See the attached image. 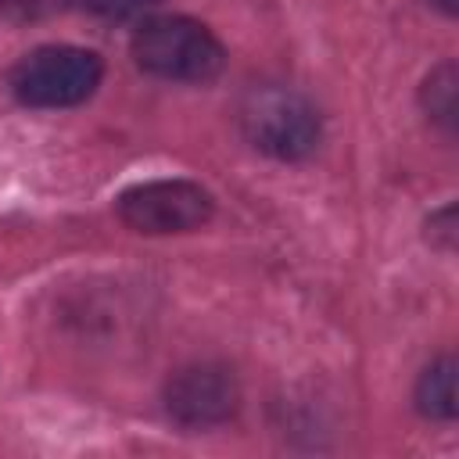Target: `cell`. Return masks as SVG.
<instances>
[{
	"instance_id": "6da1fadb",
	"label": "cell",
	"mask_w": 459,
	"mask_h": 459,
	"mask_svg": "<svg viewBox=\"0 0 459 459\" xmlns=\"http://www.w3.org/2000/svg\"><path fill=\"white\" fill-rule=\"evenodd\" d=\"M140 72L165 82H212L226 68V47L219 36L186 14H147L129 39Z\"/></svg>"
},
{
	"instance_id": "7a4b0ae2",
	"label": "cell",
	"mask_w": 459,
	"mask_h": 459,
	"mask_svg": "<svg viewBox=\"0 0 459 459\" xmlns=\"http://www.w3.org/2000/svg\"><path fill=\"white\" fill-rule=\"evenodd\" d=\"M237 122L244 140L276 161H301L323 140V118L316 104L283 82L251 86L240 97Z\"/></svg>"
},
{
	"instance_id": "3957f363",
	"label": "cell",
	"mask_w": 459,
	"mask_h": 459,
	"mask_svg": "<svg viewBox=\"0 0 459 459\" xmlns=\"http://www.w3.org/2000/svg\"><path fill=\"white\" fill-rule=\"evenodd\" d=\"M104 79V61L97 50L72 43H47L29 50L7 75V86L18 104L57 111L75 108L97 93Z\"/></svg>"
},
{
	"instance_id": "277c9868",
	"label": "cell",
	"mask_w": 459,
	"mask_h": 459,
	"mask_svg": "<svg viewBox=\"0 0 459 459\" xmlns=\"http://www.w3.org/2000/svg\"><path fill=\"white\" fill-rule=\"evenodd\" d=\"M118 219L147 237L194 233L212 222L215 197L194 179H147L118 194Z\"/></svg>"
},
{
	"instance_id": "5b68a950",
	"label": "cell",
	"mask_w": 459,
	"mask_h": 459,
	"mask_svg": "<svg viewBox=\"0 0 459 459\" xmlns=\"http://www.w3.org/2000/svg\"><path fill=\"white\" fill-rule=\"evenodd\" d=\"M165 412L186 430L222 427L240 409L237 373L222 362H194L165 380Z\"/></svg>"
},
{
	"instance_id": "8992f818",
	"label": "cell",
	"mask_w": 459,
	"mask_h": 459,
	"mask_svg": "<svg viewBox=\"0 0 459 459\" xmlns=\"http://www.w3.org/2000/svg\"><path fill=\"white\" fill-rule=\"evenodd\" d=\"M420 108L423 115L441 129V133H455L459 126V68L452 57H445L441 65H434L420 86Z\"/></svg>"
},
{
	"instance_id": "52a82bcc",
	"label": "cell",
	"mask_w": 459,
	"mask_h": 459,
	"mask_svg": "<svg viewBox=\"0 0 459 459\" xmlns=\"http://www.w3.org/2000/svg\"><path fill=\"white\" fill-rule=\"evenodd\" d=\"M412 402H416L420 416H427V420H441V423L455 420L459 405H455V359L452 355L434 359L420 373V380L412 387Z\"/></svg>"
},
{
	"instance_id": "ba28073f",
	"label": "cell",
	"mask_w": 459,
	"mask_h": 459,
	"mask_svg": "<svg viewBox=\"0 0 459 459\" xmlns=\"http://www.w3.org/2000/svg\"><path fill=\"white\" fill-rule=\"evenodd\" d=\"M72 4L104 22H133V18H147L161 0H72Z\"/></svg>"
},
{
	"instance_id": "9c48e42d",
	"label": "cell",
	"mask_w": 459,
	"mask_h": 459,
	"mask_svg": "<svg viewBox=\"0 0 459 459\" xmlns=\"http://www.w3.org/2000/svg\"><path fill=\"white\" fill-rule=\"evenodd\" d=\"M72 0H0V14L11 22H39L68 7Z\"/></svg>"
},
{
	"instance_id": "30bf717a",
	"label": "cell",
	"mask_w": 459,
	"mask_h": 459,
	"mask_svg": "<svg viewBox=\"0 0 459 459\" xmlns=\"http://www.w3.org/2000/svg\"><path fill=\"white\" fill-rule=\"evenodd\" d=\"M427 240L437 244L441 251L455 247V204H445L441 212H434L427 219Z\"/></svg>"
},
{
	"instance_id": "8fae6325",
	"label": "cell",
	"mask_w": 459,
	"mask_h": 459,
	"mask_svg": "<svg viewBox=\"0 0 459 459\" xmlns=\"http://www.w3.org/2000/svg\"><path fill=\"white\" fill-rule=\"evenodd\" d=\"M430 4H434L445 18H455V14H459V0H430Z\"/></svg>"
}]
</instances>
